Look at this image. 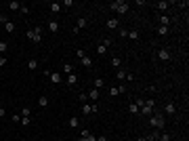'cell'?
<instances>
[{"label":"cell","instance_id":"ba28073f","mask_svg":"<svg viewBox=\"0 0 189 141\" xmlns=\"http://www.w3.org/2000/svg\"><path fill=\"white\" fill-rule=\"evenodd\" d=\"M105 26H107L109 30H118V26H120V21H118L116 17H109V19L105 21Z\"/></svg>","mask_w":189,"mask_h":141},{"label":"cell","instance_id":"9a60e30c","mask_svg":"<svg viewBox=\"0 0 189 141\" xmlns=\"http://www.w3.org/2000/svg\"><path fill=\"white\" fill-rule=\"evenodd\" d=\"M164 110H166V114H168V116L177 114V105H174V103H166V107H164Z\"/></svg>","mask_w":189,"mask_h":141},{"label":"cell","instance_id":"f6af8a7d","mask_svg":"<svg viewBox=\"0 0 189 141\" xmlns=\"http://www.w3.org/2000/svg\"><path fill=\"white\" fill-rule=\"evenodd\" d=\"M76 55H78V57H80V59H82V57H84V55H86V53H84V51H82V49H78V51H76Z\"/></svg>","mask_w":189,"mask_h":141},{"label":"cell","instance_id":"6da1fadb","mask_svg":"<svg viewBox=\"0 0 189 141\" xmlns=\"http://www.w3.org/2000/svg\"><path fill=\"white\" fill-rule=\"evenodd\" d=\"M109 9H111V11H116V13H120V15H126V13L130 11L128 2H124V0H116V2H111V4H109Z\"/></svg>","mask_w":189,"mask_h":141},{"label":"cell","instance_id":"9c48e42d","mask_svg":"<svg viewBox=\"0 0 189 141\" xmlns=\"http://www.w3.org/2000/svg\"><path fill=\"white\" fill-rule=\"evenodd\" d=\"M49 32H51V34H57V32H59V21H55V19L49 21Z\"/></svg>","mask_w":189,"mask_h":141},{"label":"cell","instance_id":"60d3db41","mask_svg":"<svg viewBox=\"0 0 189 141\" xmlns=\"http://www.w3.org/2000/svg\"><path fill=\"white\" fill-rule=\"evenodd\" d=\"M84 141H97V137H94V135H88V137H82Z\"/></svg>","mask_w":189,"mask_h":141},{"label":"cell","instance_id":"ac0fdd59","mask_svg":"<svg viewBox=\"0 0 189 141\" xmlns=\"http://www.w3.org/2000/svg\"><path fill=\"white\" fill-rule=\"evenodd\" d=\"M86 26H88V21H86L84 17H80V19H78V23H76V28H78V30H84Z\"/></svg>","mask_w":189,"mask_h":141},{"label":"cell","instance_id":"f35d334b","mask_svg":"<svg viewBox=\"0 0 189 141\" xmlns=\"http://www.w3.org/2000/svg\"><path fill=\"white\" fill-rule=\"evenodd\" d=\"M19 11H21L23 15H28V13H30V7H25V4H21V9H19Z\"/></svg>","mask_w":189,"mask_h":141},{"label":"cell","instance_id":"7bdbcfd3","mask_svg":"<svg viewBox=\"0 0 189 141\" xmlns=\"http://www.w3.org/2000/svg\"><path fill=\"white\" fill-rule=\"evenodd\" d=\"M88 135H90V131H88V129H82V133H80V137H88Z\"/></svg>","mask_w":189,"mask_h":141},{"label":"cell","instance_id":"f907efd6","mask_svg":"<svg viewBox=\"0 0 189 141\" xmlns=\"http://www.w3.org/2000/svg\"><path fill=\"white\" fill-rule=\"evenodd\" d=\"M128 141H132V139H128Z\"/></svg>","mask_w":189,"mask_h":141},{"label":"cell","instance_id":"52a82bcc","mask_svg":"<svg viewBox=\"0 0 189 141\" xmlns=\"http://www.w3.org/2000/svg\"><path fill=\"white\" fill-rule=\"evenodd\" d=\"M158 59H160V61H170V59H172V57H170V51H168V49H160V51H158Z\"/></svg>","mask_w":189,"mask_h":141},{"label":"cell","instance_id":"d6986e66","mask_svg":"<svg viewBox=\"0 0 189 141\" xmlns=\"http://www.w3.org/2000/svg\"><path fill=\"white\" fill-rule=\"evenodd\" d=\"M4 30H7V32H9V34H13V32H15V23H13V21H11V19H9V21H7V23H4Z\"/></svg>","mask_w":189,"mask_h":141},{"label":"cell","instance_id":"5bb4252c","mask_svg":"<svg viewBox=\"0 0 189 141\" xmlns=\"http://www.w3.org/2000/svg\"><path fill=\"white\" fill-rule=\"evenodd\" d=\"M7 7H9V11H19V9H21V2H17V0H11Z\"/></svg>","mask_w":189,"mask_h":141},{"label":"cell","instance_id":"f546056e","mask_svg":"<svg viewBox=\"0 0 189 141\" xmlns=\"http://www.w3.org/2000/svg\"><path fill=\"white\" fill-rule=\"evenodd\" d=\"M158 19H160V23H162V26H168V23H170V19H168V15H160Z\"/></svg>","mask_w":189,"mask_h":141},{"label":"cell","instance_id":"b9f144b4","mask_svg":"<svg viewBox=\"0 0 189 141\" xmlns=\"http://www.w3.org/2000/svg\"><path fill=\"white\" fill-rule=\"evenodd\" d=\"M120 36H122V38H128V30L122 28V30H120Z\"/></svg>","mask_w":189,"mask_h":141},{"label":"cell","instance_id":"e575fe53","mask_svg":"<svg viewBox=\"0 0 189 141\" xmlns=\"http://www.w3.org/2000/svg\"><path fill=\"white\" fill-rule=\"evenodd\" d=\"M160 141H170V135L168 133H160Z\"/></svg>","mask_w":189,"mask_h":141},{"label":"cell","instance_id":"484cf974","mask_svg":"<svg viewBox=\"0 0 189 141\" xmlns=\"http://www.w3.org/2000/svg\"><path fill=\"white\" fill-rule=\"evenodd\" d=\"M111 65H113L116 69H120V65H122V59H120V57H111Z\"/></svg>","mask_w":189,"mask_h":141},{"label":"cell","instance_id":"8992f818","mask_svg":"<svg viewBox=\"0 0 189 141\" xmlns=\"http://www.w3.org/2000/svg\"><path fill=\"white\" fill-rule=\"evenodd\" d=\"M46 76L51 78V82H53V84H61V82H63V76H61L59 72H49Z\"/></svg>","mask_w":189,"mask_h":141},{"label":"cell","instance_id":"4dcf8cb0","mask_svg":"<svg viewBox=\"0 0 189 141\" xmlns=\"http://www.w3.org/2000/svg\"><path fill=\"white\" fill-rule=\"evenodd\" d=\"M21 116H25V118H32V110H30V107H21Z\"/></svg>","mask_w":189,"mask_h":141},{"label":"cell","instance_id":"7dc6e473","mask_svg":"<svg viewBox=\"0 0 189 141\" xmlns=\"http://www.w3.org/2000/svg\"><path fill=\"white\" fill-rule=\"evenodd\" d=\"M97 141H107V137H105V135H99V137H97Z\"/></svg>","mask_w":189,"mask_h":141},{"label":"cell","instance_id":"603a6c76","mask_svg":"<svg viewBox=\"0 0 189 141\" xmlns=\"http://www.w3.org/2000/svg\"><path fill=\"white\" fill-rule=\"evenodd\" d=\"M126 76H128L126 69H118V74H116V78H118V80H126Z\"/></svg>","mask_w":189,"mask_h":141},{"label":"cell","instance_id":"7a4b0ae2","mask_svg":"<svg viewBox=\"0 0 189 141\" xmlns=\"http://www.w3.org/2000/svg\"><path fill=\"white\" fill-rule=\"evenodd\" d=\"M149 124L158 131H162L164 126H166V120H164V116L162 114H156V116H149Z\"/></svg>","mask_w":189,"mask_h":141},{"label":"cell","instance_id":"ab89813d","mask_svg":"<svg viewBox=\"0 0 189 141\" xmlns=\"http://www.w3.org/2000/svg\"><path fill=\"white\" fill-rule=\"evenodd\" d=\"M7 65V57L4 55H0V67H4Z\"/></svg>","mask_w":189,"mask_h":141},{"label":"cell","instance_id":"f5cc1de1","mask_svg":"<svg viewBox=\"0 0 189 141\" xmlns=\"http://www.w3.org/2000/svg\"><path fill=\"white\" fill-rule=\"evenodd\" d=\"M181 141H185V139H181Z\"/></svg>","mask_w":189,"mask_h":141},{"label":"cell","instance_id":"d6a6232c","mask_svg":"<svg viewBox=\"0 0 189 141\" xmlns=\"http://www.w3.org/2000/svg\"><path fill=\"white\" fill-rule=\"evenodd\" d=\"M128 112H130V114L134 116V114H139V107H137L134 103H130V105H128Z\"/></svg>","mask_w":189,"mask_h":141},{"label":"cell","instance_id":"8d00e7d4","mask_svg":"<svg viewBox=\"0 0 189 141\" xmlns=\"http://www.w3.org/2000/svg\"><path fill=\"white\" fill-rule=\"evenodd\" d=\"M13 122H17V124H21V114H13Z\"/></svg>","mask_w":189,"mask_h":141},{"label":"cell","instance_id":"d590c367","mask_svg":"<svg viewBox=\"0 0 189 141\" xmlns=\"http://www.w3.org/2000/svg\"><path fill=\"white\" fill-rule=\"evenodd\" d=\"M134 105H137V107L141 110V107H143V105H145V99H137V101H134Z\"/></svg>","mask_w":189,"mask_h":141},{"label":"cell","instance_id":"83f0119b","mask_svg":"<svg viewBox=\"0 0 189 141\" xmlns=\"http://www.w3.org/2000/svg\"><path fill=\"white\" fill-rule=\"evenodd\" d=\"M63 72L65 74H74V65L72 63H63Z\"/></svg>","mask_w":189,"mask_h":141},{"label":"cell","instance_id":"e0dca14e","mask_svg":"<svg viewBox=\"0 0 189 141\" xmlns=\"http://www.w3.org/2000/svg\"><path fill=\"white\" fill-rule=\"evenodd\" d=\"M61 2H51V13H61Z\"/></svg>","mask_w":189,"mask_h":141},{"label":"cell","instance_id":"cb8c5ba5","mask_svg":"<svg viewBox=\"0 0 189 141\" xmlns=\"http://www.w3.org/2000/svg\"><path fill=\"white\" fill-rule=\"evenodd\" d=\"M28 67L32 69V72H36V69H38V59H30L28 61Z\"/></svg>","mask_w":189,"mask_h":141},{"label":"cell","instance_id":"d4e9b609","mask_svg":"<svg viewBox=\"0 0 189 141\" xmlns=\"http://www.w3.org/2000/svg\"><path fill=\"white\" fill-rule=\"evenodd\" d=\"M145 139H147V141H160V133H156V131H153V133H149Z\"/></svg>","mask_w":189,"mask_h":141},{"label":"cell","instance_id":"4316f807","mask_svg":"<svg viewBox=\"0 0 189 141\" xmlns=\"http://www.w3.org/2000/svg\"><path fill=\"white\" fill-rule=\"evenodd\" d=\"M92 84H94V88H103V86H105V80H103V78H94Z\"/></svg>","mask_w":189,"mask_h":141},{"label":"cell","instance_id":"681fc988","mask_svg":"<svg viewBox=\"0 0 189 141\" xmlns=\"http://www.w3.org/2000/svg\"><path fill=\"white\" fill-rule=\"evenodd\" d=\"M21 141H25V139H21Z\"/></svg>","mask_w":189,"mask_h":141},{"label":"cell","instance_id":"7c38bea8","mask_svg":"<svg viewBox=\"0 0 189 141\" xmlns=\"http://www.w3.org/2000/svg\"><path fill=\"white\" fill-rule=\"evenodd\" d=\"M67 84L69 86H76L78 84V76L76 74H67Z\"/></svg>","mask_w":189,"mask_h":141},{"label":"cell","instance_id":"ffe728a7","mask_svg":"<svg viewBox=\"0 0 189 141\" xmlns=\"http://www.w3.org/2000/svg\"><path fill=\"white\" fill-rule=\"evenodd\" d=\"M168 32H170V28H168V26H160V28H158V36H166Z\"/></svg>","mask_w":189,"mask_h":141},{"label":"cell","instance_id":"f1b7e54d","mask_svg":"<svg viewBox=\"0 0 189 141\" xmlns=\"http://www.w3.org/2000/svg\"><path fill=\"white\" fill-rule=\"evenodd\" d=\"M7 51H9V44H7L4 40H0V55H4Z\"/></svg>","mask_w":189,"mask_h":141},{"label":"cell","instance_id":"4fadbf2b","mask_svg":"<svg viewBox=\"0 0 189 141\" xmlns=\"http://www.w3.org/2000/svg\"><path fill=\"white\" fill-rule=\"evenodd\" d=\"M38 105H40V107H49V97H46V95H40V97H38Z\"/></svg>","mask_w":189,"mask_h":141},{"label":"cell","instance_id":"44dd1931","mask_svg":"<svg viewBox=\"0 0 189 141\" xmlns=\"http://www.w3.org/2000/svg\"><path fill=\"white\" fill-rule=\"evenodd\" d=\"M97 53H99L101 57H103V55H107V46H105L103 42H101V44H97Z\"/></svg>","mask_w":189,"mask_h":141},{"label":"cell","instance_id":"836d02e7","mask_svg":"<svg viewBox=\"0 0 189 141\" xmlns=\"http://www.w3.org/2000/svg\"><path fill=\"white\" fill-rule=\"evenodd\" d=\"M21 124H23V126H28V124H32V118H25V116H21Z\"/></svg>","mask_w":189,"mask_h":141},{"label":"cell","instance_id":"2e32d148","mask_svg":"<svg viewBox=\"0 0 189 141\" xmlns=\"http://www.w3.org/2000/svg\"><path fill=\"white\" fill-rule=\"evenodd\" d=\"M80 63H82V65H84V67H92V59H90V57H88V55H84V57H82V59H80Z\"/></svg>","mask_w":189,"mask_h":141},{"label":"cell","instance_id":"74e56055","mask_svg":"<svg viewBox=\"0 0 189 141\" xmlns=\"http://www.w3.org/2000/svg\"><path fill=\"white\" fill-rule=\"evenodd\" d=\"M61 7H74V0H63Z\"/></svg>","mask_w":189,"mask_h":141},{"label":"cell","instance_id":"816d5d0a","mask_svg":"<svg viewBox=\"0 0 189 141\" xmlns=\"http://www.w3.org/2000/svg\"><path fill=\"white\" fill-rule=\"evenodd\" d=\"M13 141H17V139H13Z\"/></svg>","mask_w":189,"mask_h":141},{"label":"cell","instance_id":"bcb514c9","mask_svg":"<svg viewBox=\"0 0 189 141\" xmlns=\"http://www.w3.org/2000/svg\"><path fill=\"white\" fill-rule=\"evenodd\" d=\"M4 114H7V110L2 107V103H0V118H2V116H4Z\"/></svg>","mask_w":189,"mask_h":141},{"label":"cell","instance_id":"5b68a950","mask_svg":"<svg viewBox=\"0 0 189 141\" xmlns=\"http://www.w3.org/2000/svg\"><path fill=\"white\" fill-rule=\"evenodd\" d=\"M122 93H126V86H122V84L109 86V95H111V97H118V95H122Z\"/></svg>","mask_w":189,"mask_h":141},{"label":"cell","instance_id":"30bf717a","mask_svg":"<svg viewBox=\"0 0 189 141\" xmlns=\"http://www.w3.org/2000/svg\"><path fill=\"white\" fill-rule=\"evenodd\" d=\"M67 124L72 126V129H78V126H80V118H78V116H72V118L67 120Z\"/></svg>","mask_w":189,"mask_h":141},{"label":"cell","instance_id":"7402d4cb","mask_svg":"<svg viewBox=\"0 0 189 141\" xmlns=\"http://www.w3.org/2000/svg\"><path fill=\"white\" fill-rule=\"evenodd\" d=\"M151 112H153V107H147V105H143L139 110V114H143V116H151Z\"/></svg>","mask_w":189,"mask_h":141},{"label":"cell","instance_id":"277c9868","mask_svg":"<svg viewBox=\"0 0 189 141\" xmlns=\"http://www.w3.org/2000/svg\"><path fill=\"white\" fill-rule=\"evenodd\" d=\"M99 95H101L99 88H94V86L86 93V97H88V101H90V103H97V101H99Z\"/></svg>","mask_w":189,"mask_h":141},{"label":"cell","instance_id":"3957f363","mask_svg":"<svg viewBox=\"0 0 189 141\" xmlns=\"http://www.w3.org/2000/svg\"><path fill=\"white\" fill-rule=\"evenodd\" d=\"M28 38H30L34 44H38V42L42 40V26H36L34 30H28Z\"/></svg>","mask_w":189,"mask_h":141},{"label":"cell","instance_id":"ee69618b","mask_svg":"<svg viewBox=\"0 0 189 141\" xmlns=\"http://www.w3.org/2000/svg\"><path fill=\"white\" fill-rule=\"evenodd\" d=\"M80 101H82V103H86V101H88V97H86V93H82V95H80Z\"/></svg>","mask_w":189,"mask_h":141},{"label":"cell","instance_id":"8fae6325","mask_svg":"<svg viewBox=\"0 0 189 141\" xmlns=\"http://www.w3.org/2000/svg\"><path fill=\"white\" fill-rule=\"evenodd\" d=\"M156 9L162 11V13H164V11H168V2H166V0H160V2H156Z\"/></svg>","mask_w":189,"mask_h":141},{"label":"cell","instance_id":"c3c4849f","mask_svg":"<svg viewBox=\"0 0 189 141\" xmlns=\"http://www.w3.org/2000/svg\"><path fill=\"white\" fill-rule=\"evenodd\" d=\"M137 141H147V139H145V137H139V139H137Z\"/></svg>","mask_w":189,"mask_h":141},{"label":"cell","instance_id":"1f68e13d","mask_svg":"<svg viewBox=\"0 0 189 141\" xmlns=\"http://www.w3.org/2000/svg\"><path fill=\"white\" fill-rule=\"evenodd\" d=\"M128 38H130V40H139V32H137V30H130V32H128Z\"/></svg>","mask_w":189,"mask_h":141}]
</instances>
